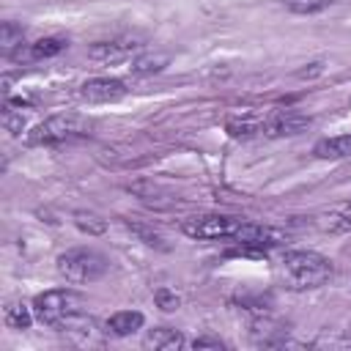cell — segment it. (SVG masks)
<instances>
[{"instance_id":"6da1fadb","label":"cell","mask_w":351,"mask_h":351,"mask_svg":"<svg viewBox=\"0 0 351 351\" xmlns=\"http://www.w3.org/2000/svg\"><path fill=\"white\" fill-rule=\"evenodd\" d=\"M280 274L285 280L288 288L293 291H310V288H321L324 282L332 280L335 266L329 258H324L321 252L313 250H288L280 261Z\"/></svg>"},{"instance_id":"7a4b0ae2","label":"cell","mask_w":351,"mask_h":351,"mask_svg":"<svg viewBox=\"0 0 351 351\" xmlns=\"http://www.w3.org/2000/svg\"><path fill=\"white\" fill-rule=\"evenodd\" d=\"M82 307H85V299L71 288H52L33 299L36 318L41 324L58 326V329L74 326V321L82 318Z\"/></svg>"},{"instance_id":"3957f363","label":"cell","mask_w":351,"mask_h":351,"mask_svg":"<svg viewBox=\"0 0 351 351\" xmlns=\"http://www.w3.org/2000/svg\"><path fill=\"white\" fill-rule=\"evenodd\" d=\"M107 269H110V261L90 247H74L58 258L60 277H66V282H74V285L96 282L99 277L107 274Z\"/></svg>"},{"instance_id":"277c9868","label":"cell","mask_w":351,"mask_h":351,"mask_svg":"<svg viewBox=\"0 0 351 351\" xmlns=\"http://www.w3.org/2000/svg\"><path fill=\"white\" fill-rule=\"evenodd\" d=\"M85 134H90V123L82 121L80 115H52V118L41 121L27 134V140L33 145H60V143L80 140Z\"/></svg>"},{"instance_id":"5b68a950","label":"cell","mask_w":351,"mask_h":351,"mask_svg":"<svg viewBox=\"0 0 351 351\" xmlns=\"http://www.w3.org/2000/svg\"><path fill=\"white\" fill-rule=\"evenodd\" d=\"M241 222L244 219H236L228 214H200V217L184 219L181 230L197 241H217V239H236Z\"/></svg>"},{"instance_id":"8992f818","label":"cell","mask_w":351,"mask_h":351,"mask_svg":"<svg viewBox=\"0 0 351 351\" xmlns=\"http://www.w3.org/2000/svg\"><path fill=\"white\" fill-rule=\"evenodd\" d=\"M310 126V118L299 115V112H285V110H277V112H269V115H261V137H291V134H299Z\"/></svg>"},{"instance_id":"52a82bcc","label":"cell","mask_w":351,"mask_h":351,"mask_svg":"<svg viewBox=\"0 0 351 351\" xmlns=\"http://www.w3.org/2000/svg\"><path fill=\"white\" fill-rule=\"evenodd\" d=\"M123 93H126V85L121 80H112V77H93V80L80 85V99H85L90 104L118 101Z\"/></svg>"},{"instance_id":"ba28073f","label":"cell","mask_w":351,"mask_h":351,"mask_svg":"<svg viewBox=\"0 0 351 351\" xmlns=\"http://www.w3.org/2000/svg\"><path fill=\"white\" fill-rule=\"evenodd\" d=\"M137 49H140V41H134V38H110V41L93 44L88 49V58L99 60V63H115V60L132 58Z\"/></svg>"},{"instance_id":"9c48e42d","label":"cell","mask_w":351,"mask_h":351,"mask_svg":"<svg viewBox=\"0 0 351 351\" xmlns=\"http://www.w3.org/2000/svg\"><path fill=\"white\" fill-rule=\"evenodd\" d=\"M143 324H145V315H143L140 310H118V313H112V315L107 318L104 329H107V335H112V337H129V335H134Z\"/></svg>"},{"instance_id":"30bf717a","label":"cell","mask_w":351,"mask_h":351,"mask_svg":"<svg viewBox=\"0 0 351 351\" xmlns=\"http://www.w3.org/2000/svg\"><path fill=\"white\" fill-rule=\"evenodd\" d=\"M313 154L318 159H346L351 156V132L348 134H335V137H324L315 143Z\"/></svg>"},{"instance_id":"8fae6325","label":"cell","mask_w":351,"mask_h":351,"mask_svg":"<svg viewBox=\"0 0 351 351\" xmlns=\"http://www.w3.org/2000/svg\"><path fill=\"white\" fill-rule=\"evenodd\" d=\"M22 44H25V27L16 22H3L0 25V52L5 58H14L16 52L22 55Z\"/></svg>"},{"instance_id":"7c38bea8","label":"cell","mask_w":351,"mask_h":351,"mask_svg":"<svg viewBox=\"0 0 351 351\" xmlns=\"http://www.w3.org/2000/svg\"><path fill=\"white\" fill-rule=\"evenodd\" d=\"M230 137H258L261 134V115L247 112V115H233L225 123Z\"/></svg>"},{"instance_id":"4fadbf2b","label":"cell","mask_w":351,"mask_h":351,"mask_svg":"<svg viewBox=\"0 0 351 351\" xmlns=\"http://www.w3.org/2000/svg\"><path fill=\"white\" fill-rule=\"evenodd\" d=\"M181 346H184V335L170 329V326H159V329H151L145 335V348L167 351V348H181Z\"/></svg>"},{"instance_id":"5bb4252c","label":"cell","mask_w":351,"mask_h":351,"mask_svg":"<svg viewBox=\"0 0 351 351\" xmlns=\"http://www.w3.org/2000/svg\"><path fill=\"white\" fill-rule=\"evenodd\" d=\"M33 315H36L33 307H27V304H22V302H11V304L5 307V313H3L8 329H27V326L33 324Z\"/></svg>"},{"instance_id":"9a60e30c","label":"cell","mask_w":351,"mask_h":351,"mask_svg":"<svg viewBox=\"0 0 351 351\" xmlns=\"http://www.w3.org/2000/svg\"><path fill=\"white\" fill-rule=\"evenodd\" d=\"M66 38H60V36H47V38H38V41H33L30 47H27V55L30 58H52V55H58V52H63L66 49Z\"/></svg>"},{"instance_id":"2e32d148","label":"cell","mask_w":351,"mask_h":351,"mask_svg":"<svg viewBox=\"0 0 351 351\" xmlns=\"http://www.w3.org/2000/svg\"><path fill=\"white\" fill-rule=\"evenodd\" d=\"M167 60H170V58H167L165 52H148V55L134 58L132 71L140 74V77H145V74H156V71H162V69L167 66Z\"/></svg>"},{"instance_id":"e0dca14e","label":"cell","mask_w":351,"mask_h":351,"mask_svg":"<svg viewBox=\"0 0 351 351\" xmlns=\"http://www.w3.org/2000/svg\"><path fill=\"white\" fill-rule=\"evenodd\" d=\"M74 225L88 236H101L107 230V222L90 211H74Z\"/></svg>"},{"instance_id":"ac0fdd59","label":"cell","mask_w":351,"mask_h":351,"mask_svg":"<svg viewBox=\"0 0 351 351\" xmlns=\"http://www.w3.org/2000/svg\"><path fill=\"white\" fill-rule=\"evenodd\" d=\"M332 3L335 0H285V8L293 14H315V11L329 8Z\"/></svg>"},{"instance_id":"d6986e66","label":"cell","mask_w":351,"mask_h":351,"mask_svg":"<svg viewBox=\"0 0 351 351\" xmlns=\"http://www.w3.org/2000/svg\"><path fill=\"white\" fill-rule=\"evenodd\" d=\"M154 302H156V307H162L165 313H173V310H178L181 296H178L176 291H170V288H159V291H154Z\"/></svg>"},{"instance_id":"ffe728a7","label":"cell","mask_w":351,"mask_h":351,"mask_svg":"<svg viewBox=\"0 0 351 351\" xmlns=\"http://www.w3.org/2000/svg\"><path fill=\"white\" fill-rule=\"evenodd\" d=\"M129 230L134 233V236H140L148 247H159V250H167V244H165V239L159 236V233H154V230H148V228H143V225H137V222H129Z\"/></svg>"},{"instance_id":"44dd1931","label":"cell","mask_w":351,"mask_h":351,"mask_svg":"<svg viewBox=\"0 0 351 351\" xmlns=\"http://www.w3.org/2000/svg\"><path fill=\"white\" fill-rule=\"evenodd\" d=\"M329 219H332V222H329L332 230H351V203H348L346 208H340L337 214H332Z\"/></svg>"},{"instance_id":"7402d4cb","label":"cell","mask_w":351,"mask_h":351,"mask_svg":"<svg viewBox=\"0 0 351 351\" xmlns=\"http://www.w3.org/2000/svg\"><path fill=\"white\" fill-rule=\"evenodd\" d=\"M189 346H192V348H222L225 343L217 340V337H197V340H192Z\"/></svg>"}]
</instances>
